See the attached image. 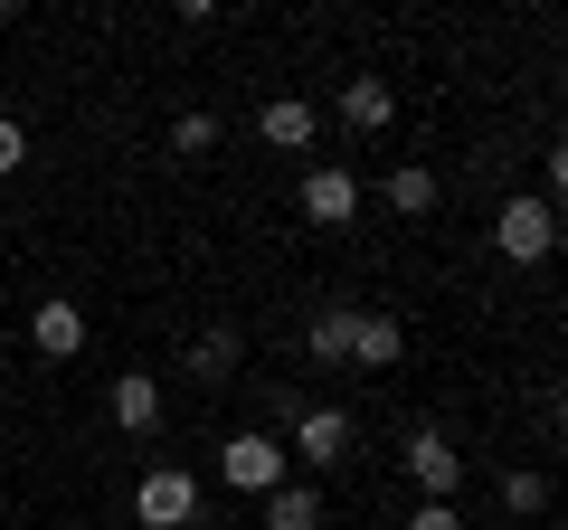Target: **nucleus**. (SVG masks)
Returning a JSON list of instances; mask_svg holds the SVG:
<instances>
[{"label": "nucleus", "mask_w": 568, "mask_h": 530, "mask_svg": "<svg viewBox=\"0 0 568 530\" xmlns=\"http://www.w3.org/2000/svg\"><path fill=\"white\" fill-rule=\"evenodd\" d=\"M219 483H227V492H256V502H265V492L284 483V436H275V427H237V436L219 446Z\"/></svg>", "instance_id": "1"}, {"label": "nucleus", "mask_w": 568, "mask_h": 530, "mask_svg": "<svg viewBox=\"0 0 568 530\" xmlns=\"http://www.w3.org/2000/svg\"><path fill=\"white\" fill-rule=\"evenodd\" d=\"M190 511H200V473L152 465V473L133 483V521H142V530H190Z\"/></svg>", "instance_id": "2"}, {"label": "nucleus", "mask_w": 568, "mask_h": 530, "mask_svg": "<svg viewBox=\"0 0 568 530\" xmlns=\"http://www.w3.org/2000/svg\"><path fill=\"white\" fill-rule=\"evenodd\" d=\"M493 246H503L511 265H540L549 246H559V208H549V200H503V218H493Z\"/></svg>", "instance_id": "3"}, {"label": "nucleus", "mask_w": 568, "mask_h": 530, "mask_svg": "<svg viewBox=\"0 0 568 530\" xmlns=\"http://www.w3.org/2000/svg\"><path fill=\"white\" fill-rule=\"evenodd\" d=\"M398 465H407V483H417L426 502H446V492L465 483V455H455L436 427H417V436H407V455H398Z\"/></svg>", "instance_id": "4"}, {"label": "nucleus", "mask_w": 568, "mask_h": 530, "mask_svg": "<svg viewBox=\"0 0 568 530\" xmlns=\"http://www.w3.org/2000/svg\"><path fill=\"white\" fill-rule=\"evenodd\" d=\"M351 436H361V427H351V417L342 408H294V455H304V465H351Z\"/></svg>", "instance_id": "5"}, {"label": "nucleus", "mask_w": 568, "mask_h": 530, "mask_svg": "<svg viewBox=\"0 0 568 530\" xmlns=\"http://www.w3.org/2000/svg\"><path fill=\"white\" fill-rule=\"evenodd\" d=\"M304 218H313V227H351V218H361V181H351L342 162L304 171Z\"/></svg>", "instance_id": "6"}, {"label": "nucleus", "mask_w": 568, "mask_h": 530, "mask_svg": "<svg viewBox=\"0 0 568 530\" xmlns=\"http://www.w3.org/2000/svg\"><path fill=\"white\" fill-rule=\"evenodd\" d=\"M104 408H114V427H123V436H152V427H162V379H142V369H123Z\"/></svg>", "instance_id": "7"}, {"label": "nucleus", "mask_w": 568, "mask_h": 530, "mask_svg": "<svg viewBox=\"0 0 568 530\" xmlns=\"http://www.w3.org/2000/svg\"><path fill=\"white\" fill-rule=\"evenodd\" d=\"M29 342H39L48 360H77V350H85V313L58 294V304H39V313H29Z\"/></svg>", "instance_id": "8"}, {"label": "nucleus", "mask_w": 568, "mask_h": 530, "mask_svg": "<svg viewBox=\"0 0 568 530\" xmlns=\"http://www.w3.org/2000/svg\"><path fill=\"white\" fill-rule=\"evenodd\" d=\"M398 350H407L398 313H361V323H351V360H361V369H398Z\"/></svg>", "instance_id": "9"}, {"label": "nucleus", "mask_w": 568, "mask_h": 530, "mask_svg": "<svg viewBox=\"0 0 568 530\" xmlns=\"http://www.w3.org/2000/svg\"><path fill=\"white\" fill-rule=\"evenodd\" d=\"M388 114H398L388 77H351V85H342V123H351V133H388Z\"/></svg>", "instance_id": "10"}, {"label": "nucleus", "mask_w": 568, "mask_h": 530, "mask_svg": "<svg viewBox=\"0 0 568 530\" xmlns=\"http://www.w3.org/2000/svg\"><path fill=\"white\" fill-rule=\"evenodd\" d=\"M256 133H265L275 152H304V143H313V104H304V95H275V104L256 114Z\"/></svg>", "instance_id": "11"}, {"label": "nucleus", "mask_w": 568, "mask_h": 530, "mask_svg": "<svg viewBox=\"0 0 568 530\" xmlns=\"http://www.w3.org/2000/svg\"><path fill=\"white\" fill-rule=\"evenodd\" d=\"M436 200H446V181H436L426 162H398V171H388V208H398V218H426Z\"/></svg>", "instance_id": "12"}, {"label": "nucleus", "mask_w": 568, "mask_h": 530, "mask_svg": "<svg viewBox=\"0 0 568 530\" xmlns=\"http://www.w3.org/2000/svg\"><path fill=\"white\" fill-rule=\"evenodd\" d=\"M265 530H323V492L313 483H275L265 492Z\"/></svg>", "instance_id": "13"}, {"label": "nucleus", "mask_w": 568, "mask_h": 530, "mask_svg": "<svg viewBox=\"0 0 568 530\" xmlns=\"http://www.w3.org/2000/svg\"><path fill=\"white\" fill-rule=\"evenodd\" d=\"M237 360H246L237 323H209L200 342H190V369H200V379H237Z\"/></svg>", "instance_id": "14"}, {"label": "nucleus", "mask_w": 568, "mask_h": 530, "mask_svg": "<svg viewBox=\"0 0 568 530\" xmlns=\"http://www.w3.org/2000/svg\"><path fill=\"white\" fill-rule=\"evenodd\" d=\"M351 323H361V304H323L304 323V350H313V360H351Z\"/></svg>", "instance_id": "15"}, {"label": "nucleus", "mask_w": 568, "mask_h": 530, "mask_svg": "<svg viewBox=\"0 0 568 530\" xmlns=\"http://www.w3.org/2000/svg\"><path fill=\"white\" fill-rule=\"evenodd\" d=\"M503 511H549V473H540V465L503 473Z\"/></svg>", "instance_id": "16"}, {"label": "nucleus", "mask_w": 568, "mask_h": 530, "mask_svg": "<svg viewBox=\"0 0 568 530\" xmlns=\"http://www.w3.org/2000/svg\"><path fill=\"white\" fill-rule=\"evenodd\" d=\"M171 152H190V162L219 152V114H181V123H171Z\"/></svg>", "instance_id": "17"}, {"label": "nucleus", "mask_w": 568, "mask_h": 530, "mask_svg": "<svg viewBox=\"0 0 568 530\" xmlns=\"http://www.w3.org/2000/svg\"><path fill=\"white\" fill-rule=\"evenodd\" d=\"M407 530H465V521H455V502H417V511H407Z\"/></svg>", "instance_id": "18"}, {"label": "nucleus", "mask_w": 568, "mask_h": 530, "mask_svg": "<svg viewBox=\"0 0 568 530\" xmlns=\"http://www.w3.org/2000/svg\"><path fill=\"white\" fill-rule=\"evenodd\" d=\"M20 162H29V133H20V123H0V181H10Z\"/></svg>", "instance_id": "19"}]
</instances>
